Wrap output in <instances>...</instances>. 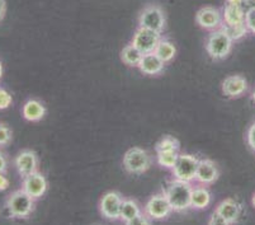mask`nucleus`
Instances as JSON below:
<instances>
[{"instance_id":"obj_1","label":"nucleus","mask_w":255,"mask_h":225,"mask_svg":"<svg viewBox=\"0 0 255 225\" xmlns=\"http://www.w3.org/2000/svg\"><path fill=\"white\" fill-rule=\"evenodd\" d=\"M192 189H193L192 182H185L177 178H173L168 183L166 189L164 190V194L168 197L174 211L182 213L191 208Z\"/></svg>"},{"instance_id":"obj_13","label":"nucleus","mask_w":255,"mask_h":225,"mask_svg":"<svg viewBox=\"0 0 255 225\" xmlns=\"http://www.w3.org/2000/svg\"><path fill=\"white\" fill-rule=\"evenodd\" d=\"M219 176V168L212 161H210V159H199L196 172V180H194L196 182L208 186V185H212L213 182H216Z\"/></svg>"},{"instance_id":"obj_3","label":"nucleus","mask_w":255,"mask_h":225,"mask_svg":"<svg viewBox=\"0 0 255 225\" xmlns=\"http://www.w3.org/2000/svg\"><path fill=\"white\" fill-rule=\"evenodd\" d=\"M34 199L29 196L23 189L11 192L5 201V208L11 218L27 219L31 217L34 209Z\"/></svg>"},{"instance_id":"obj_15","label":"nucleus","mask_w":255,"mask_h":225,"mask_svg":"<svg viewBox=\"0 0 255 225\" xmlns=\"http://www.w3.org/2000/svg\"><path fill=\"white\" fill-rule=\"evenodd\" d=\"M224 24L222 27H235L245 23V10L241 5L231 3H225L222 10Z\"/></svg>"},{"instance_id":"obj_4","label":"nucleus","mask_w":255,"mask_h":225,"mask_svg":"<svg viewBox=\"0 0 255 225\" xmlns=\"http://www.w3.org/2000/svg\"><path fill=\"white\" fill-rule=\"evenodd\" d=\"M151 166V157L142 148H131L124 155V168L131 175H141Z\"/></svg>"},{"instance_id":"obj_37","label":"nucleus","mask_w":255,"mask_h":225,"mask_svg":"<svg viewBox=\"0 0 255 225\" xmlns=\"http://www.w3.org/2000/svg\"><path fill=\"white\" fill-rule=\"evenodd\" d=\"M252 204H253V206H254V209H255V192H254V195H253V197H252Z\"/></svg>"},{"instance_id":"obj_2","label":"nucleus","mask_w":255,"mask_h":225,"mask_svg":"<svg viewBox=\"0 0 255 225\" xmlns=\"http://www.w3.org/2000/svg\"><path fill=\"white\" fill-rule=\"evenodd\" d=\"M234 45V39L230 34L227 33L225 28L215 29L211 31L206 39V50L207 54L215 60H222L229 56L231 52V48Z\"/></svg>"},{"instance_id":"obj_5","label":"nucleus","mask_w":255,"mask_h":225,"mask_svg":"<svg viewBox=\"0 0 255 225\" xmlns=\"http://www.w3.org/2000/svg\"><path fill=\"white\" fill-rule=\"evenodd\" d=\"M198 163L199 159L194 155L180 153L177 162L171 168L173 178L185 181V182H193L196 180V172Z\"/></svg>"},{"instance_id":"obj_21","label":"nucleus","mask_w":255,"mask_h":225,"mask_svg":"<svg viewBox=\"0 0 255 225\" xmlns=\"http://www.w3.org/2000/svg\"><path fill=\"white\" fill-rule=\"evenodd\" d=\"M142 56V52H141L137 47H135V46L132 45V43L125 46L122 52H121V59H122V61L126 65H128V66H132V68H136V66L138 68Z\"/></svg>"},{"instance_id":"obj_20","label":"nucleus","mask_w":255,"mask_h":225,"mask_svg":"<svg viewBox=\"0 0 255 225\" xmlns=\"http://www.w3.org/2000/svg\"><path fill=\"white\" fill-rule=\"evenodd\" d=\"M141 213H142V210H141L140 205L135 200H132V199H124L122 208H121L120 220L126 223V224H129V222L132 219H135L136 217H138Z\"/></svg>"},{"instance_id":"obj_33","label":"nucleus","mask_w":255,"mask_h":225,"mask_svg":"<svg viewBox=\"0 0 255 225\" xmlns=\"http://www.w3.org/2000/svg\"><path fill=\"white\" fill-rule=\"evenodd\" d=\"M9 189V180L4 173H0V191H6Z\"/></svg>"},{"instance_id":"obj_27","label":"nucleus","mask_w":255,"mask_h":225,"mask_svg":"<svg viewBox=\"0 0 255 225\" xmlns=\"http://www.w3.org/2000/svg\"><path fill=\"white\" fill-rule=\"evenodd\" d=\"M11 103H13V98H11L10 93L6 89L0 87V111L9 108Z\"/></svg>"},{"instance_id":"obj_7","label":"nucleus","mask_w":255,"mask_h":225,"mask_svg":"<svg viewBox=\"0 0 255 225\" xmlns=\"http://www.w3.org/2000/svg\"><path fill=\"white\" fill-rule=\"evenodd\" d=\"M138 25L163 33L165 28V15L157 5H147L138 15Z\"/></svg>"},{"instance_id":"obj_28","label":"nucleus","mask_w":255,"mask_h":225,"mask_svg":"<svg viewBox=\"0 0 255 225\" xmlns=\"http://www.w3.org/2000/svg\"><path fill=\"white\" fill-rule=\"evenodd\" d=\"M245 25L248 31L255 34V9L245 11Z\"/></svg>"},{"instance_id":"obj_8","label":"nucleus","mask_w":255,"mask_h":225,"mask_svg":"<svg viewBox=\"0 0 255 225\" xmlns=\"http://www.w3.org/2000/svg\"><path fill=\"white\" fill-rule=\"evenodd\" d=\"M161 38L163 37H161V33H159V32L138 25L137 31L135 32V34L132 37L131 43L135 47H137L142 54H149V52H154Z\"/></svg>"},{"instance_id":"obj_10","label":"nucleus","mask_w":255,"mask_h":225,"mask_svg":"<svg viewBox=\"0 0 255 225\" xmlns=\"http://www.w3.org/2000/svg\"><path fill=\"white\" fill-rule=\"evenodd\" d=\"M196 22L201 28L206 31H215L224 24L222 11L215 6H203L196 14Z\"/></svg>"},{"instance_id":"obj_6","label":"nucleus","mask_w":255,"mask_h":225,"mask_svg":"<svg viewBox=\"0 0 255 225\" xmlns=\"http://www.w3.org/2000/svg\"><path fill=\"white\" fill-rule=\"evenodd\" d=\"M173 211V208L164 192L150 197L143 209V213L150 218V220H157V222L166 219Z\"/></svg>"},{"instance_id":"obj_16","label":"nucleus","mask_w":255,"mask_h":225,"mask_svg":"<svg viewBox=\"0 0 255 225\" xmlns=\"http://www.w3.org/2000/svg\"><path fill=\"white\" fill-rule=\"evenodd\" d=\"M164 66H165V62L160 59L155 52H149V54H143L140 65H138V69L145 75L155 76L163 73Z\"/></svg>"},{"instance_id":"obj_23","label":"nucleus","mask_w":255,"mask_h":225,"mask_svg":"<svg viewBox=\"0 0 255 225\" xmlns=\"http://www.w3.org/2000/svg\"><path fill=\"white\" fill-rule=\"evenodd\" d=\"M179 150H159L156 152V161L160 167L171 169L179 157Z\"/></svg>"},{"instance_id":"obj_17","label":"nucleus","mask_w":255,"mask_h":225,"mask_svg":"<svg viewBox=\"0 0 255 225\" xmlns=\"http://www.w3.org/2000/svg\"><path fill=\"white\" fill-rule=\"evenodd\" d=\"M22 115L24 120L29 122H38L41 121L46 115V107L42 102L38 99H28L23 104Z\"/></svg>"},{"instance_id":"obj_25","label":"nucleus","mask_w":255,"mask_h":225,"mask_svg":"<svg viewBox=\"0 0 255 225\" xmlns=\"http://www.w3.org/2000/svg\"><path fill=\"white\" fill-rule=\"evenodd\" d=\"M222 28L226 29V32L230 34V37L234 41H238V39L243 38V37L247 36V33L249 32L247 28V25H245V23L244 24L235 25V27H222Z\"/></svg>"},{"instance_id":"obj_22","label":"nucleus","mask_w":255,"mask_h":225,"mask_svg":"<svg viewBox=\"0 0 255 225\" xmlns=\"http://www.w3.org/2000/svg\"><path fill=\"white\" fill-rule=\"evenodd\" d=\"M154 52L166 64V62L171 61L175 57V55H177V47L169 39L161 38Z\"/></svg>"},{"instance_id":"obj_19","label":"nucleus","mask_w":255,"mask_h":225,"mask_svg":"<svg viewBox=\"0 0 255 225\" xmlns=\"http://www.w3.org/2000/svg\"><path fill=\"white\" fill-rule=\"evenodd\" d=\"M211 201H212V195H211L210 190L205 186H193L192 189V196H191V208L194 210H205L210 206Z\"/></svg>"},{"instance_id":"obj_9","label":"nucleus","mask_w":255,"mask_h":225,"mask_svg":"<svg viewBox=\"0 0 255 225\" xmlns=\"http://www.w3.org/2000/svg\"><path fill=\"white\" fill-rule=\"evenodd\" d=\"M122 203H124V197L118 192H107L106 195H103L101 203H99V210H101L102 217L111 222L120 220Z\"/></svg>"},{"instance_id":"obj_36","label":"nucleus","mask_w":255,"mask_h":225,"mask_svg":"<svg viewBox=\"0 0 255 225\" xmlns=\"http://www.w3.org/2000/svg\"><path fill=\"white\" fill-rule=\"evenodd\" d=\"M3 76V65H1V61H0V79Z\"/></svg>"},{"instance_id":"obj_12","label":"nucleus","mask_w":255,"mask_h":225,"mask_svg":"<svg viewBox=\"0 0 255 225\" xmlns=\"http://www.w3.org/2000/svg\"><path fill=\"white\" fill-rule=\"evenodd\" d=\"M14 166L20 177L23 178L37 171V168H38V158H37L36 153L32 152V150H22L14 158Z\"/></svg>"},{"instance_id":"obj_29","label":"nucleus","mask_w":255,"mask_h":225,"mask_svg":"<svg viewBox=\"0 0 255 225\" xmlns=\"http://www.w3.org/2000/svg\"><path fill=\"white\" fill-rule=\"evenodd\" d=\"M247 141H248V145L250 147V149L253 152H255V122H253L252 126L249 127L247 132Z\"/></svg>"},{"instance_id":"obj_30","label":"nucleus","mask_w":255,"mask_h":225,"mask_svg":"<svg viewBox=\"0 0 255 225\" xmlns=\"http://www.w3.org/2000/svg\"><path fill=\"white\" fill-rule=\"evenodd\" d=\"M208 224L210 225H221V224H227L226 220L224 219L220 213H217L216 210L213 211V214H211L210 219H208Z\"/></svg>"},{"instance_id":"obj_34","label":"nucleus","mask_w":255,"mask_h":225,"mask_svg":"<svg viewBox=\"0 0 255 225\" xmlns=\"http://www.w3.org/2000/svg\"><path fill=\"white\" fill-rule=\"evenodd\" d=\"M243 8L245 11L255 9V0H243Z\"/></svg>"},{"instance_id":"obj_14","label":"nucleus","mask_w":255,"mask_h":225,"mask_svg":"<svg viewBox=\"0 0 255 225\" xmlns=\"http://www.w3.org/2000/svg\"><path fill=\"white\" fill-rule=\"evenodd\" d=\"M248 90V82L244 76L230 75L222 82V93L229 98H238Z\"/></svg>"},{"instance_id":"obj_32","label":"nucleus","mask_w":255,"mask_h":225,"mask_svg":"<svg viewBox=\"0 0 255 225\" xmlns=\"http://www.w3.org/2000/svg\"><path fill=\"white\" fill-rule=\"evenodd\" d=\"M6 169H8V159L0 152V173H5Z\"/></svg>"},{"instance_id":"obj_11","label":"nucleus","mask_w":255,"mask_h":225,"mask_svg":"<svg viewBox=\"0 0 255 225\" xmlns=\"http://www.w3.org/2000/svg\"><path fill=\"white\" fill-rule=\"evenodd\" d=\"M48 187L47 180L41 172L36 171L31 175L23 177L22 189L24 190L27 194L31 197H33L34 200H38L43 195L46 194Z\"/></svg>"},{"instance_id":"obj_18","label":"nucleus","mask_w":255,"mask_h":225,"mask_svg":"<svg viewBox=\"0 0 255 225\" xmlns=\"http://www.w3.org/2000/svg\"><path fill=\"white\" fill-rule=\"evenodd\" d=\"M216 211L224 217L227 224H234L235 222H238L239 217H240L241 206L234 199H226L219 204Z\"/></svg>"},{"instance_id":"obj_35","label":"nucleus","mask_w":255,"mask_h":225,"mask_svg":"<svg viewBox=\"0 0 255 225\" xmlns=\"http://www.w3.org/2000/svg\"><path fill=\"white\" fill-rule=\"evenodd\" d=\"M5 10H6L5 0H0V20L3 19L4 15H5Z\"/></svg>"},{"instance_id":"obj_38","label":"nucleus","mask_w":255,"mask_h":225,"mask_svg":"<svg viewBox=\"0 0 255 225\" xmlns=\"http://www.w3.org/2000/svg\"><path fill=\"white\" fill-rule=\"evenodd\" d=\"M252 99H253V102L255 103V88H254V90H253V93H252Z\"/></svg>"},{"instance_id":"obj_31","label":"nucleus","mask_w":255,"mask_h":225,"mask_svg":"<svg viewBox=\"0 0 255 225\" xmlns=\"http://www.w3.org/2000/svg\"><path fill=\"white\" fill-rule=\"evenodd\" d=\"M150 222H151V220H150V218L147 217V215L145 214V213H141L140 215H138V217H136L135 219H132L131 222H129V224L128 225H133V224H150Z\"/></svg>"},{"instance_id":"obj_24","label":"nucleus","mask_w":255,"mask_h":225,"mask_svg":"<svg viewBox=\"0 0 255 225\" xmlns=\"http://www.w3.org/2000/svg\"><path fill=\"white\" fill-rule=\"evenodd\" d=\"M180 149V144L179 141L177 140L173 136H164L159 140V143L156 144L155 147V152H159V150H179Z\"/></svg>"},{"instance_id":"obj_26","label":"nucleus","mask_w":255,"mask_h":225,"mask_svg":"<svg viewBox=\"0 0 255 225\" xmlns=\"http://www.w3.org/2000/svg\"><path fill=\"white\" fill-rule=\"evenodd\" d=\"M11 140V130L5 124L0 122V148L8 145Z\"/></svg>"}]
</instances>
